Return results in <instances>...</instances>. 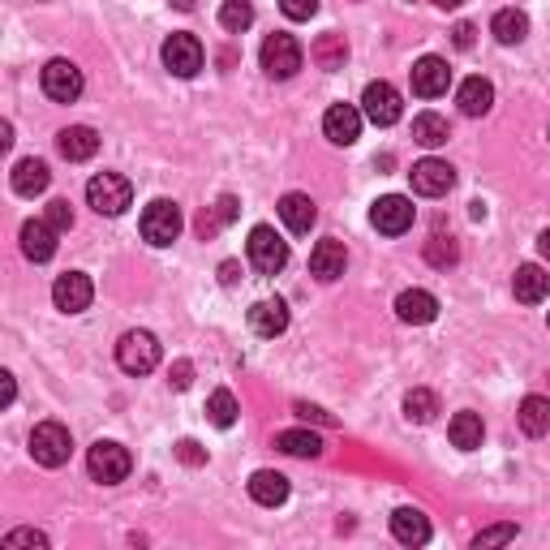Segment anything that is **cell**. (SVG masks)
I'll use <instances>...</instances> for the list:
<instances>
[{"instance_id": "1", "label": "cell", "mask_w": 550, "mask_h": 550, "mask_svg": "<svg viewBox=\"0 0 550 550\" xmlns=\"http://www.w3.org/2000/svg\"><path fill=\"white\" fill-rule=\"evenodd\" d=\"M86 469H91L95 482L104 486H117L129 477V469H134V456H129V447L112 443V439H99L91 452H86Z\"/></svg>"}, {"instance_id": "2", "label": "cell", "mask_w": 550, "mask_h": 550, "mask_svg": "<svg viewBox=\"0 0 550 550\" xmlns=\"http://www.w3.org/2000/svg\"><path fill=\"white\" fill-rule=\"evenodd\" d=\"M142 237H147L155 250H164V245H172L181 237V228H185V220H181V207L177 202H168V198H155L147 211H142Z\"/></svg>"}, {"instance_id": "3", "label": "cell", "mask_w": 550, "mask_h": 550, "mask_svg": "<svg viewBox=\"0 0 550 550\" xmlns=\"http://www.w3.org/2000/svg\"><path fill=\"white\" fill-rule=\"evenodd\" d=\"M245 250H250V263H254L258 275H275V271L288 267V241L275 233V228H267V224L250 228V241H245Z\"/></svg>"}, {"instance_id": "4", "label": "cell", "mask_w": 550, "mask_h": 550, "mask_svg": "<svg viewBox=\"0 0 550 550\" xmlns=\"http://www.w3.org/2000/svg\"><path fill=\"white\" fill-rule=\"evenodd\" d=\"M69 452H74V439H69V430L61 422H39L31 430V456H35V465L43 469H61Z\"/></svg>"}, {"instance_id": "5", "label": "cell", "mask_w": 550, "mask_h": 550, "mask_svg": "<svg viewBox=\"0 0 550 550\" xmlns=\"http://www.w3.org/2000/svg\"><path fill=\"white\" fill-rule=\"evenodd\" d=\"M86 202L99 211V215H121L129 202H134V185H129L121 172H99L86 185Z\"/></svg>"}, {"instance_id": "6", "label": "cell", "mask_w": 550, "mask_h": 550, "mask_svg": "<svg viewBox=\"0 0 550 550\" xmlns=\"http://www.w3.org/2000/svg\"><path fill=\"white\" fill-rule=\"evenodd\" d=\"M301 61H306V52H301V43L293 35H284V31H275L267 35L263 43V69H267V78L275 82H288L301 69Z\"/></svg>"}, {"instance_id": "7", "label": "cell", "mask_w": 550, "mask_h": 550, "mask_svg": "<svg viewBox=\"0 0 550 550\" xmlns=\"http://www.w3.org/2000/svg\"><path fill=\"white\" fill-rule=\"evenodd\" d=\"M117 366L125 374H151L159 366V340L151 331H125L117 344Z\"/></svg>"}, {"instance_id": "8", "label": "cell", "mask_w": 550, "mask_h": 550, "mask_svg": "<svg viewBox=\"0 0 550 550\" xmlns=\"http://www.w3.org/2000/svg\"><path fill=\"white\" fill-rule=\"evenodd\" d=\"M43 95L52 99V104H74V99L82 95V69L74 61H65V56H56V61L43 65Z\"/></svg>"}, {"instance_id": "9", "label": "cell", "mask_w": 550, "mask_h": 550, "mask_svg": "<svg viewBox=\"0 0 550 550\" xmlns=\"http://www.w3.org/2000/svg\"><path fill=\"white\" fill-rule=\"evenodd\" d=\"M361 117L374 121L379 129L396 125L404 117V104H400V91L392 82H370L366 91H361Z\"/></svg>"}, {"instance_id": "10", "label": "cell", "mask_w": 550, "mask_h": 550, "mask_svg": "<svg viewBox=\"0 0 550 550\" xmlns=\"http://www.w3.org/2000/svg\"><path fill=\"white\" fill-rule=\"evenodd\" d=\"M370 224L379 228L383 237H400V233H409V228H413V202H409V198H400V194L379 198V202L370 207Z\"/></svg>"}, {"instance_id": "11", "label": "cell", "mask_w": 550, "mask_h": 550, "mask_svg": "<svg viewBox=\"0 0 550 550\" xmlns=\"http://www.w3.org/2000/svg\"><path fill=\"white\" fill-rule=\"evenodd\" d=\"M409 181H413V194H422V198H443V194L456 185V168L447 164V159H422V164H413Z\"/></svg>"}, {"instance_id": "12", "label": "cell", "mask_w": 550, "mask_h": 550, "mask_svg": "<svg viewBox=\"0 0 550 550\" xmlns=\"http://www.w3.org/2000/svg\"><path fill=\"white\" fill-rule=\"evenodd\" d=\"M91 297H95L91 275H82V271H65V275H56V284H52V301H56V310H65V314H82L86 306H91Z\"/></svg>"}, {"instance_id": "13", "label": "cell", "mask_w": 550, "mask_h": 550, "mask_svg": "<svg viewBox=\"0 0 550 550\" xmlns=\"http://www.w3.org/2000/svg\"><path fill=\"white\" fill-rule=\"evenodd\" d=\"M164 65H168V74H177V78H194L202 69V43L185 31L168 35L164 39Z\"/></svg>"}, {"instance_id": "14", "label": "cell", "mask_w": 550, "mask_h": 550, "mask_svg": "<svg viewBox=\"0 0 550 550\" xmlns=\"http://www.w3.org/2000/svg\"><path fill=\"white\" fill-rule=\"evenodd\" d=\"M447 86H452V69H447L443 56H422V61L413 65V95L439 99V95H447Z\"/></svg>"}, {"instance_id": "15", "label": "cell", "mask_w": 550, "mask_h": 550, "mask_svg": "<svg viewBox=\"0 0 550 550\" xmlns=\"http://www.w3.org/2000/svg\"><path fill=\"white\" fill-rule=\"evenodd\" d=\"M323 134L336 142V147H353L361 138V108L353 104H331L327 117H323Z\"/></svg>"}, {"instance_id": "16", "label": "cell", "mask_w": 550, "mask_h": 550, "mask_svg": "<svg viewBox=\"0 0 550 550\" xmlns=\"http://www.w3.org/2000/svg\"><path fill=\"white\" fill-rule=\"evenodd\" d=\"M396 314H400V323L426 327V323L439 318V297L426 293V288H404V293L396 297Z\"/></svg>"}, {"instance_id": "17", "label": "cell", "mask_w": 550, "mask_h": 550, "mask_svg": "<svg viewBox=\"0 0 550 550\" xmlns=\"http://www.w3.org/2000/svg\"><path fill=\"white\" fill-rule=\"evenodd\" d=\"M344 263H349V250H344V241H336V237L318 241L314 250H310V271H314L323 284L340 280V275H344Z\"/></svg>"}, {"instance_id": "18", "label": "cell", "mask_w": 550, "mask_h": 550, "mask_svg": "<svg viewBox=\"0 0 550 550\" xmlns=\"http://www.w3.org/2000/svg\"><path fill=\"white\" fill-rule=\"evenodd\" d=\"M250 331H254V336H263V340L284 336V331H288V306L280 297H275V301H254V306H250Z\"/></svg>"}, {"instance_id": "19", "label": "cell", "mask_w": 550, "mask_h": 550, "mask_svg": "<svg viewBox=\"0 0 550 550\" xmlns=\"http://www.w3.org/2000/svg\"><path fill=\"white\" fill-rule=\"evenodd\" d=\"M22 254L31 263H48L56 254V228L48 220H26L22 224Z\"/></svg>"}, {"instance_id": "20", "label": "cell", "mask_w": 550, "mask_h": 550, "mask_svg": "<svg viewBox=\"0 0 550 550\" xmlns=\"http://www.w3.org/2000/svg\"><path fill=\"white\" fill-rule=\"evenodd\" d=\"M56 147H61V155L69 159V164H82V159H91L99 151V134L91 125H69L56 134Z\"/></svg>"}, {"instance_id": "21", "label": "cell", "mask_w": 550, "mask_h": 550, "mask_svg": "<svg viewBox=\"0 0 550 550\" xmlns=\"http://www.w3.org/2000/svg\"><path fill=\"white\" fill-rule=\"evenodd\" d=\"M280 220L288 224V233H310V228L318 224V207L310 194H284L280 198Z\"/></svg>"}, {"instance_id": "22", "label": "cell", "mask_w": 550, "mask_h": 550, "mask_svg": "<svg viewBox=\"0 0 550 550\" xmlns=\"http://www.w3.org/2000/svg\"><path fill=\"white\" fill-rule=\"evenodd\" d=\"M456 104L465 117H486L490 108H495V86H490L486 78H465L460 82V91H456Z\"/></svg>"}, {"instance_id": "23", "label": "cell", "mask_w": 550, "mask_h": 550, "mask_svg": "<svg viewBox=\"0 0 550 550\" xmlns=\"http://www.w3.org/2000/svg\"><path fill=\"white\" fill-rule=\"evenodd\" d=\"M512 293H516V301H525V306H538V301L550 297V275H546L542 267H533V263L516 267V275H512Z\"/></svg>"}, {"instance_id": "24", "label": "cell", "mask_w": 550, "mask_h": 550, "mask_svg": "<svg viewBox=\"0 0 550 550\" xmlns=\"http://www.w3.org/2000/svg\"><path fill=\"white\" fill-rule=\"evenodd\" d=\"M392 533H396L400 546H426L430 542V520L417 508H396L392 512Z\"/></svg>"}, {"instance_id": "25", "label": "cell", "mask_w": 550, "mask_h": 550, "mask_svg": "<svg viewBox=\"0 0 550 550\" xmlns=\"http://www.w3.org/2000/svg\"><path fill=\"white\" fill-rule=\"evenodd\" d=\"M250 499L263 503V508H280V503L288 499V477L275 473V469H258L250 477Z\"/></svg>"}, {"instance_id": "26", "label": "cell", "mask_w": 550, "mask_h": 550, "mask_svg": "<svg viewBox=\"0 0 550 550\" xmlns=\"http://www.w3.org/2000/svg\"><path fill=\"white\" fill-rule=\"evenodd\" d=\"M48 181H52V172L43 159H22L18 168H13V194H22V198H35L48 190Z\"/></svg>"}, {"instance_id": "27", "label": "cell", "mask_w": 550, "mask_h": 550, "mask_svg": "<svg viewBox=\"0 0 550 550\" xmlns=\"http://www.w3.org/2000/svg\"><path fill=\"white\" fill-rule=\"evenodd\" d=\"M275 447L288 456H301V460H318L323 456V439L314 430H280L275 434Z\"/></svg>"}, {"instance_id": "28", "label": "cell", "mask_w": 550, "mask_h": 550, "mask_svg": "<svg viewBox=\"0 0 550 550\" xmlns=\"http://www.w3.org/2000/svg\"><path fill=\"white\" fill-rule=\"evenodd\" d=\"M447 434H452V443L460 447V452H473V447H482V439H486L482 413H456L452 426H447Z\"/></svg>"}, {"instance_id": "29", "label": "cell", "mask_w": 550, "mask_h": 550, "mask_svg": "<svg viewBox=\"0 0 550 550\" xmlns=\"http://www.w3.org/2000/svg\"><path fill=\"white\" fill-rule=\"evenodd\" d=\"M520 430L533 434V439L550 434V400L546 396H525V400H520Z\"/></svg>"}, {"instance_id": "30", "label": "cell", "mask_w": 550, "mask_h": 550, "mask_svg": "<svg viewBox=\"0 0 550 550\" xmlns=\"http://www.w3.org/2000/svg\"><path fill=\"white\" fill-rule=\"evenodd\" d=\"M447 138H452V125H447L439 112H422V117H413V142H422L426 151L443 147Z\"/></svg>"}, {"instance_id": "31", "label": "cell", "mask_w": 550, "mask_h": 550, "mask_svg": "<svg viewBox=\"0 0 550 550\" xmlns=\"http://www.w3.org/2000/svg\"><path fill=\"white\" fill-rule=\"evenodd\" d=\"M310 56H314L318 69H344V61H349V43H344V35H318Z\"/></svg>"}, {"instance_id": "32", "label": "cell", "mask_w": 550, "mask_h": 550, "mask_svg": "<svg viewBox=\"0 0 550 550\" xmlns=\"http://www.w3.org/2000/svg\"><path fill=\"white\" fill-rule=\"evenodd\" d=\"M490 31H495V39L499 43H525V35H529V18L520 9H499L495 13V22H490Z\"/></svg>"}, {"instance_id": "33", "label": "cell", "mask_w": 550, "mask_h": 550, "mask_svg": "<svg viewBox=\"0 0 550 550\" xmlns=\"http://www.w3.org/2000/svg\"><path fill=\"white\" fill-rule=\"evenodd\" d=\"M434 413H439V396L426 392V387H413V392L404 396V417H409V422L426 426V422H434Z\"/></svg>"}, {"instance_id": "34", "label": "cell", "mask_w": 550, "mask_h": 550, "mask_svg": "<svg viewBox=\"0 0 550 550\" xmlns=\"http://www.w3.org/2000/svg\"><path fill=\"white\" fill-rule=\"evenodd\" d=\"M237 396L228 392V387H220V392H211V400H207V417H211V426H220V430H228L237 422Z\"/></svg>"}, {"instance_id": "35", "label": "cell", "mask_w": 550, "mask_h": 550, "mask_svg": "<svg viewBox=\"0 0 550 550\" xmlns=\"http://www.w3.org/2000/svg\"><path fill=\"white\" fill-rule=\"evenodd\" d=\"M220 26H224V31H233V35L250 31V26H254V5H250V0H224Z\"/></svg>"}, {"instance_id": "36", "label": "cell", "mask_w": 550, "mask_h": 550, "mask_svg": "<svg viewBox=\"0 0 550 550\" xmlns=\"http://www.w3.org/2000/svg\"><path fill=\"white\" fill-rule=\"evenodd\" d=\"M426 258H430L434 267H452L456 258H460V250H456V241H452V237H443V233H439V237H430Z\"/></svg>"}, {"instance_id": "37", "label": "cell", "mask_w": 550, "mask_h": 550, "mask_svg": "<svg viewBox=\"0 0 550 550\" xmlns=\"http://www.w3.org/2000/svg\"><path fill=\"white\" fill-rule=\"evenodd\" d=\"M43 220H48L56 233H69V228H74V207H69L65 198H56V202H48V215H43Z\"/></svg>"}, {"instance_id": "38", "label": "cell", "mask_w": 550, "mask_h": 550, "mask_svg": "<svg viewBox=\"0 0 550 550\" xmlns=\"http://www.w3.org/2000/svg\"><path fill=\"white\" fill-rule=\"evenodd\" d=\"M516 538V525H495V529H482L473 538V546L482 550V546H503V542H512Z\"/></svg>"}, {"instance_id": "39", "label": "cell", "mask_w": 550, "mask_h": 550, "mask_svg": "<svg viewBox=\"0 0 550 550\" xmlns=\"http://www.w3.org/2000/svg\"><path fill=\"white\" fill-rule=\"evenodd\" d=\"M280 9H284V18H293V22H310L318 13V0H280Z\"/></svg>"}, {"instance_id": "40", "label": "cell", "mask_w": 550, "mask_h": 550, "mask_svg": "<svg viewBox=\"0 0 550 550\" xmlns=\"http://www.w3.org/2000/svg\"><path fill=\"white\" fill-rule=\"evenodd\" d=\"M5 546L13 550V546H48V533H39V529H13V533H5Z\"/></svg>"}, {"instance_id": "41", "label": "cell", "mask_w": 550, "mask_h": 550, "mask_svg": "<svg viewBox=\"0 0 550 550\" xmlns=\"http://www.w3.org/2000/svg\"><path fill=\"white\" fill-rule=\"evenodd\" d=\"M177 456L185 460V465H202V460H207V452H202L194 439H181V443H177Z\"/></svg>"}, {"instance_id": "42", "label": "cell", "mask_w": 550, "mask_h": 550, "mask_svg": "<svg viewBox=\"0 0 550 550\" xmlns=\"http://www.w3.org/2000/svg\"><path fill=\"white\" fill-rule=\"evenodd\" d=\"M190 379H194V366L190 361H177V366H172V387L181 392V387H190Z\"/></svg>"}, {"instance_id": "43", "label": "cell", "mask_w": 550, "mask_h": 550, "mask_svg": "<svg viewBox=\"0 0 550 550\" xmlns=\"http://www.w3.org/2000/svg\"><path fill=\"white\" fill-rule=\"evenodd\" d=\"M452 35H456V48H460V52H469V48H473V35H477V26H473V22H460Z\"/></svg>"}, {"instance_id": "44", "label": "cell", "mask_w": 550, "mask_h": 550, "mask_svg": "<svg viewBox=\"0 0 550 550\" xmlns=\"http://www.w3.org/2000/svg\"><path fill=\"white\" fill-rule=\"evenodd\" d=\"M13 396H18V383H13V374L5 370V374H0V400L13 404Z\"/></svg>"}, {"instance_id": "45", "label": "cell", "mask_w": 550, "mask_h": 550, "mask_svg": "<svg viewBox=\"0 0 550 550\" xmlns=\"http://www.w3.org/2000/svg\"><path fill=\"white\" fill-rule=\"evenodd\" d=\"M297 417H306V422H323V426H331V417H327L323 409H310V404H297Z\"/></svg>"}, {"instance_id": "46", "label": "cell", "mask_w": 550, "mask_h": 550, "mask_svg": "<svg viewBox=\"0 0 550 550\" xmlns=\"http://www.w3.org/2000/svg\"><path fill=\"white\" fill-rule=\"evenodd\" d=\"M220 280L233 284V280H237V263H224V267H220Z\"/></svg>"}, {"instance_id": "47", "label": "cell", "mask_w": 550, "mask_h": 550, "mask_svg": "<svg viewBox=\"0 0 550 550\" xmlns=\"http://www.w3.org/2000/svg\"><path fill=\"white\" fill-rule=\"evenodd\" d=\"M538 254H542V258H550V228H546V233L538 237Z\"/></svg>"}, {"instance_id": "48", "label": "cell", "mask_w": 550, "mask_h": 550, "mask_svg": "<svg viewBox=\"0 0 550 550\" xmlns=\"http://www.w3.org/2000/svg\"><path fill=\"white\" fill-rule=\"evenodd\" d=\"M439 9H456V5H465V0H434Z\"/></svg>"}, {"instance_id": "49", "label": "cell", "mask_w": 550, "mask_h": 550, "mask_svg": "<svg viewBox=\"0 0 550 550\" xmlns=\"http://www.w3.org/2000/svg\"><path fill=\"white\" fill-rule=\"evenodd\" d=\"M546 138H550V129H546Z\"/></svg>"}, {"instance_id": "50", "label": "cell", "mask_w": 550, "mask_h": 550, "mask_svg": "<svg viewBox=\"0 0 550 550\" xmlns=\"http://www.w3.org/2000/svg\"><path fill=\"white\" fill-rule=\"evenodd\" d=\"M546 323H550V314H546Z\"/></svg>"}]
</instances>
